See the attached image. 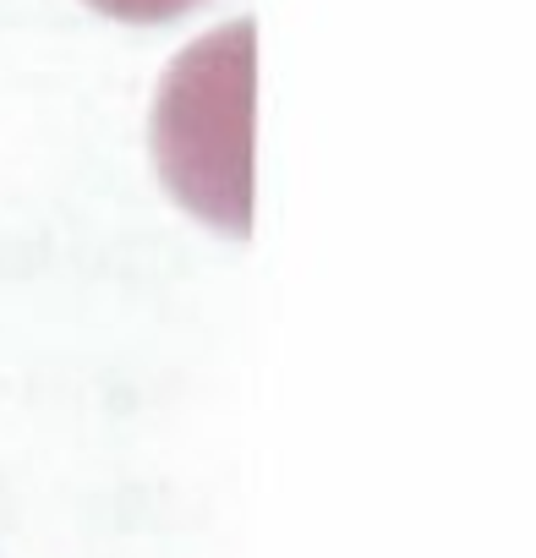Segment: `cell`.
<instances>
[{"label": "cell", "mask_w": 536, "mask_h": 558, "mask_svg": "<svg viewBox=\"0 0 536 558\" xmlns=\"http://www.w3.org/2000/svg\"><path fill=\"white\" fill-rule=\"evenodd\" d=\"M88 7L115 17V23H170V17L203 7V0H88Z\"/></svg>", "instance_id": "cell-1"}]
</instances>
